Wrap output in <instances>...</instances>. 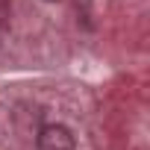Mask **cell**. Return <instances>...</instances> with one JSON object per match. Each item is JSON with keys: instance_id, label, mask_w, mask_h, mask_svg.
<instances>
[{"instance_id": "6da1fadb", "label": "cell", "mask_w": 150, "mask_h": 150, "mask_svg": "<svg viewBox=\"0 0 150 150\" xmlns=\"http://www.w3.org/2000/svg\"><path fill=\"white\" fill-rule=\"evenodd\" d=\"M35 144H38V150H74V147H77L74 132L65 124H47V127H41Z\"/></svg>"}]
</instances>
